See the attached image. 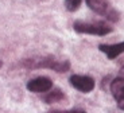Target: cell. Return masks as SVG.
<instances>
[{
  "instance_id": "6da1fadb",
  "label": "cell",
  "mask_w": 124,
  "mask_h": 113,
  "mask_svg": "<svg viewBox=\"0 0 124 113\" xmlns=\"http://www.w3.org/2000/svg\"><path fill=\"white\" fill-rule=\"evenodd\" d=\"M22 66L26 69H50L57 73H66L70 69V62L68 59H58L55 57H37L28 58L22 62Z\"/></svg>"
},
{
  "instance_id": "7a4b0ae2",
  "label": "cell",
  "mask_w": 124,
  "mask_h": 113,
  "mask_svg": "<svg viewBox=\"0 0 124 113\" xmlns=\"http://www.w3.org/2000/svg\"><path fill=\"white\" fill-rule=\"evenodd\" d=\"M74 31L80 34H90V35H99L104 37L108 35L113 31V27L105 23V22L97 20V22H84V20H77L73 23Z\"/></svg>"
},
{
  "instance_id": "3957f363",
  "label": "cell",
  "mask_w": 124,
  "mask_h": 113,
  "mask_svg": "<svg viewBox=\"0 0 124 113\" xmlns=\"http://www.w3.org/2000/svg\"><path fill=\"white\" fill-rule=\"evenodd\" d=\"M90 9H92L93 12L99 14V15L104 16L107 20L109 22H117L119 20V12L113 8L111 3H109V0H85Z\"/></svg>"
},
{
  "instance_id": "277c9868",
  "label": "cell",
  "mask_w": 124,
  "mask_h": 113,
  "mask_svg": "<svg viewBox=\"0 0 124 113\" xmlns=\"http://www.w3.org/2000/svg\"><path fill=\"white\" fill-rule=\"evenodd\" d=\"M70 85L74 89L80 90L81 93H90L94 89V80L89 75H81V74H74L69 78Z\"/></svg>"
},
{
  "instance_id": "5b68a950",
  "label": "cell",
  "mask_w": 124,
  "mask_h": 113,
  "mask_svg": "<svg viewBox=\"0 0 124 113\" xmlns=\"http://www.w3.org/2000/svg\"><path fill=\"white\" fill-rule=\"evenodd\" d=\"M27 89L32 93H47L53 89V81L49 77H37L27 82Z\"/></svg>"
},
{
  "instance_id": "8992f818",
  "label": "cell",
  "mask_w": 124,
  "mask_h": 113,
  "mask_svg": "<svg viewBox=\"0 0 124 113\" xmlns=\"http://www.w3.org/2000/svg\"><path fill=\"white\" fill-rule=\"evenodd\" d=\"M111 93L115 97L117 106L121 110H124V80L116 77L111 82Z\"/></svg>"
},
{
  "instance_id": "52a82bcc",
  "label": "cell",
  "mask_w": 124,
  "mask_h": 113,
  "mask_svg": "<svg viewBox=\"0 0 124 113\" xmlns=\"http://www.w3.org/2000/svg\"><path fill=\"white\" fill-rule=\"evenodd\" d=\"M99 50L104 53L109 59H115L116 57L124 53V42L115 43V45H100Z\"/></svg>"
},
{
  "instance_id": "ba28073f",
  "label": "cell",
  "mask_w": 124,
  "mask_h": 113,
  "mask_svg": "<svg viewBox=\"0 0 124 113\" xmlns=\"http://www.w3.org/2000/svg\"><path fill=\"white\" fill-rule=\"evenodd\" d=\"M62 100H65V94L59 89H51L47 93H45L43 96V101L46 104H55V102H59Z\"/></svg>"
},
{
  "instance_id": "9c48e42d",
  "label": "cell",
  "mask_w": 124,
  "mask_h": 113,
  "mask_svg": "<svg viewBox=\"0 0 124 113\" xmlns=\"http://www.w3.org/2000/svg\"><path fill=\"white\" fill-rule=\"evenodd\" d=\"M82 0H65V8L69 12H74L80 8Z\"/></svg>"
},
{
  "instance_id": "30bf717a",
  "label": "cell",
  "mask_w": 124,
  "mask_h": 113,
  "mask_svg": "<svg viewBox=\"0 0 124 113\" xmlns=\"http://www.w3.org/2000/svg\"><path fill=\"white\" fill-rule=\"evenodd\" d=\"M49 113H86V112L81 109H71V110H53V112Z\"/></svg>"
},
{
  "instance_id": "8fae6325",
  "label": "cell",
  "mask_w": 124,
  "mask_h": 113,
  "mask_svg": "<svg viewBox=\"0 0 124 113\" xmlns=\"http://www.w3.org/2000/svg\"><path fill=\"white\" fill-rule=\"evenodd\" d=\"M119 78H123L124 80V66H121L120 70H119Z\"/></svg>"
},
{
  "instance_id": "7c38bea8",
  "label": "cell",
  "mask_w": 124,
  "mask_h": 113,
  "mask_svg": "<svg viewBox=\"0 0 124 113\" xmlns=\"http://www.w3.org/2000/svg\"><path fill=\"white\" fill-rule=\"evenodd\" d=\"M0 67H1V62H0Z\"/></svg>"
}]
</instances>
